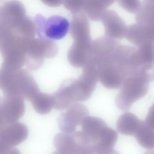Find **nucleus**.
<instances>
[{"instance_id": "obj_26", "label": "nucleus", "mask_w": 154, "mask_h": 154, "mask_svg": "<svg viewBox=\"0 0 154 154\" xmlns=\"http://www.w3.org/2000/svg\"><path fill=\"white\" fill-rule=\"evenodd\" d=\"M143 154H154V150L153 149L148 150Z\"/></svg>"}, {"instance_id": "obj_1", "label": "nucleus", "mask_w": 154, "mask_h": 154, "mask_svg": "<svg viewBox=\"0 0 154 154\" xmlns=\"http://www.w3.org/2000/svg\"><path fill=\"white\" fill-rule=\"evenodd\" d=\"M121 45L110 52L91 55L87 62L98 81L108 89L120 88L125 80Z\"/></svg>"}, {"instance_id": "obj_19", "label": "nucleus", "mask_w": 154, "mask_h": 154, "mask_svg": "<svg viewBox=\"0 0 154 154\" xmlns=\"http://www.w3.org/2000/svg\"><path fill=\"white\" fill-rule=\"evenodd\" d=\"M137 48L140 58L144 63L154 64V43L146 42Z\"/></svg>"}, {"instance_id": "obj_24", "label": "nucleus", "mask_w": 154, "mask_h": 154, "mask_svg": "<svg viewBox=\"0 0 154 154\" xmlns=\"http://www.w3.org/2000/svg\"><path fill=\"white\" fill-rule=\"evenodd\" d=\"M45 4L50 6H57L63 3V1H43Z\"/></svg>"}, {"instance_id": "obj_23", "label": "nucleus", "mask_w": 154, "mask_h": 154, "mask_svg": "<svg viewBox=\"0 0 154 154\" xmlns=\"http://www.w3.org/2000/svg\"><path fill=\"white\" fill-rule=\"evenodd\" d=\"M145 122L154 130V103L149 109Z\"/></svg>"}, {"instance_id": "obj_16", "label": "nucleus", "mask_w": 154, "mask_h": 154, "mask_svg": "<svg viewBox=\"0 0 154 154\" xmlns=\"http://www.w3.org/2000/svg\"><path fill=\"white\" fill-rule=\"evenodd\" d=\"M35 111L40 115L48 113L53 108L52 94L39 91L29 100Z\"/></svg>"}, {"instance_id": "obj_5", "label": "nucleus", "mask_w": 154, "mask_h": 154, "mask_svg": "<svg viewBox=\"0 0 154 154\" xmlns=\"http://www.w3.org/2000/svg\"><path fill=\"white\" fill-rule=\"evenodd\" d=\"M36 33L42 39L55 40L63 38L69 29V22L66 18L57 15L46 19L38 14L34 20Z\"/></svg>"}, {"instance_id": "obj_13", "label": "nucleus", "mask_w": 154, "mask_h": 154, "mask_svg": "<svg viewBox=\"0 0 154 154\" xmlns=\"http://www.w3.org/2000/svg\"><path fill=\"white\" fill-rule=\"evenodd\" d=\"M81 130L89 139L91 144L95 146L108 126L102 119L88 116L83 121L81 125Z\"/></svg>"}, {"instance_id": "obj_11", "label": "nucleus", "mask_w": 154, "mask_h": 154, "mask_svg": "<svg viewBox=\"0 0 154 154\" xmlns=\"http://www.w3.org/2000/svg\"><path fill=\"white\" fill-rule=\"evenodd\" d=\"M100 21L104 28L105 35L114 39L125 38L127 26L116 11L107 9Z\"/></svg>"}, {"instance_id": "obj_18", "label": "nucleus", "mask_w": 154, "mask_h": 154, "mask_svg": "<svg viewBox=\"0 0 154 154\" xmlns=\"http://www.w3.org/2000/svg\"><path fill=\"white\" fill-rule=\"evenodd\" d=\"M134 137L138 144L144 148L148 150L154 149V130L145 121Z\"/></svg>"}, {"instance_id": "obj_27", "label": "nucleus", "mask_w": 154, "mask_h": 154, "mask_svg": "<svg viewBox=\"0 0 154 154\" xmlns=\"http://www.w3.org/2000/svg\"><path fill=\"white\" fill-rule=\"evenodd\" d=\"M53 154H66L65 153L61 152L58 151H57L54 152Z\"/></svg>"}, {"instance_id": "obj_2", "label": "nucleus", "mask_w": 154, "mask_h": 154, "mask_svg": "<svg viewBox=\"0 0 154 154\" xmlns=\"http://www.w3.org/2000/svg\"><path fill=\"white\" fill-rule=\"evenodd\" d=\"M0 88L4 95L17 96L29 101L39 91L38 85L28 71L0 69Z\"/></svg>"}, {"instance_id": "obj_20", "label": "nucleus", "mask_w": 154, "mask_h": 154, "mask_svg": "<svg viewBox=\"0 0 154 154\" xmlns=\"http://www.w3.org/2000/svg\"><path fill=\"white\" fill-rule=\"evenodd\" d=\"M141 2L137 0H119L118 3L120 7L130 13L136 14L138 11Z\"/></svg>"}, {"instance_id": "obj_3", "label": "nucleus", "mask_w": 154, "mask_h": 154, "mask_svg": "<svg viewBox=\"0 0 154 154\" xmlns=\"http://www.w3.org/2000/svg\"><path fill=\"white\" fill-rule=\"evenodd\" d=\"M154 81V77L151 74L144 71L127 78L116 97V106L122 111L128 110L134 103L147 94L149 83Z\"/></svg>"}, {"instance_id": "obj_21", "label": "nucleus", "mask_w": 154, "mask_h": 154, "mask_svg": "<svg viewBox=\"0 0 154 154\" xmlns=\"http://www.w3.org/2000/svg\"><path fill=\"white\" fill-rule=\"evenodd\" d=\"M84 1L83 0H66L63 1V4L64 7L73 15L82 11Z\"/></svg>"}, {"instance_id": "obj_15", "label": "nucleus", "mask_w": 154, "mask_h": 154, "mask_svg": "<svg viewBox=\"0 0 154 154\" xmlns=\"http://www.w3.org/2000/svg\"><path fill=\"white\" fill-rule=\"evenodd\" d=\"M144 122L134 114L127 112L119 117L117 121L116 128L121 134L134 136Z\"/></svg>"}, {"instance_id": "obj_6", "label": "nucleus", "mask_w": 154, "mask_h": 154, "mask_svg": "<svg viewBox=\"0 0 154 154\" xmlns=\"http://www.w3.org/2000/svg\"><path fill=\"white\" fill-rule=\"evenodd\" d=\"M51 94L53 108L58 110L66 109L72 104L84 100L83 92L78 81L73 79L63 81L57 90Z\"/></svg>"}, {"instance_id": "obj_14", "label": "nucleus", "mask_w": 154, "mask_h": 154, "mask_svg": "<svg viewBox=\"0 0 154 154\" xmlns=\"http://www.w3.org/2000/svg\"><path fill=\"white\" fill-rule=\"evenodd\" d=\"M114 2L113 0H84L82 11L92 21H99L107 8Z\"/></svg>"}, {"instance_id": "obj_4", "label": "nucleus", "mask_w": 154, "mask_h": 154, "mask_svg": "<svg viewBox=\"0 0 154 154\" xmlns=\"http://www.w3.org/2000/svg\"><path fill=\"white\" fill-rule=\"evenodd\" d=\"M58 52L57 45L53 40L34 38L26 51V66L29 71L37 70L42 65L45 57H53Z\"/></svg>"}, {"instance_id": "obj_10", "label": "nucleus", "mask_w": 154, "mask_h": 154, "mask_svg": "<svg viewBox=\"0 0 154 154\" xmlns=\"http://www.w3.org/2000/svg\"><path fill=\"white\" fill-rule=\"evenodd\" d=\"M28 131L25 125L17 122L0 127V144H2V153L23 141L27 136Z\"/></svg>"}, {"instance_id": "obj_17", "label": "nucleus", "mask_w": 154, "mask_h": 154, "mask_svg": "<svg viewBox=\"0 0 154 154\" xmlns=\"http://www.w3.org/2000/svg\"><path fill=\"white\" fill-rule=\"evenodd\" d=\"M136 23L154 27V0L143 1L135 14Z\"/></svg>"}, {"instance_id": "obj_12", "label": "nucleus", "mask_w": 154, "mask_h": 154, "mask_svg": "<svg viewBox=\"0 0 154 154\" xmlns=\"http://www.w3.org/2000/svg\"><path fill=\"white\" fill-rule=\"evenodd\" d=\"M125 38L137 48L146 42L154 43V27L135 23L127 26Z\"/></svg>"}, {"instance_id": "obj_8", "label": "nucleus", "mask_w": 154, "mask_h": 154, "mask_svg": "<svg viewBox=\"0 0 154 154\" xmlns=\"http://www.w3.org/2000/svg\"><path fill=\"white\" fill-rule=\"evenodd\" d=\"M88 116L89 112L85 105L78 103L73 104L59 116L57 119L59 128L62 132L72 133Z\"/></svg>"}, {"instance_id": "obj_25", "label": "nucleus", "mask_w": 154, "mask_h": 154, "mask_svg": "<svg viewBox=\"0 0 154 154\" xmlns=\"http://www.w3.org/2000/svg\"><path fill=\"white\" fill-rule=\"evenodd\" d=\"M2 154H20L19 151L16 149L11 148L6 152Z\"/></svg>"}, {"instance_id": "obj_22", "label": "nucleus", "mask_w": 154, "mask_h": 154, "mask_svg": "<svg viewBox=\"0 0 154 154\" xmlns=\"http://www.w3.org/2000/svg\"><path fill=\"white\" fill-rule=\"evenodd\" d=\"M103 152L93 145H88L78 146L73 154H103Z\"/></svg>"}, {"instance_id": "obj_9", "label": "nucleus", "mask_w": 154, "mask_h": 154, "mask_svg": "<svg viewBox=\"0 0 154 154\" xmlns=\"http://www.w3.org/2000/svg\"><path fill=\"white\" fill-rule=\"evenodd\" d=\"M69 32L73 42L85 45H91L92 41L90 23L88 18L82 11L72 15Z\"/></svg>"}, {"instance_id": "obj_7", "label": "nucleus", "mask_w": 154, "mask_h": 154, "mask_svg": "<svg viewBox=\"0 0 154 154\" xmlns=\"http://www.w3.org/2000/svg\"><path fill=\"white\" fill-rule=\"evenodd\" d=\"M24 99L17 96L4 95L0 103V127L17 122L25 110Z\"/></svg>"}]
</instances>
